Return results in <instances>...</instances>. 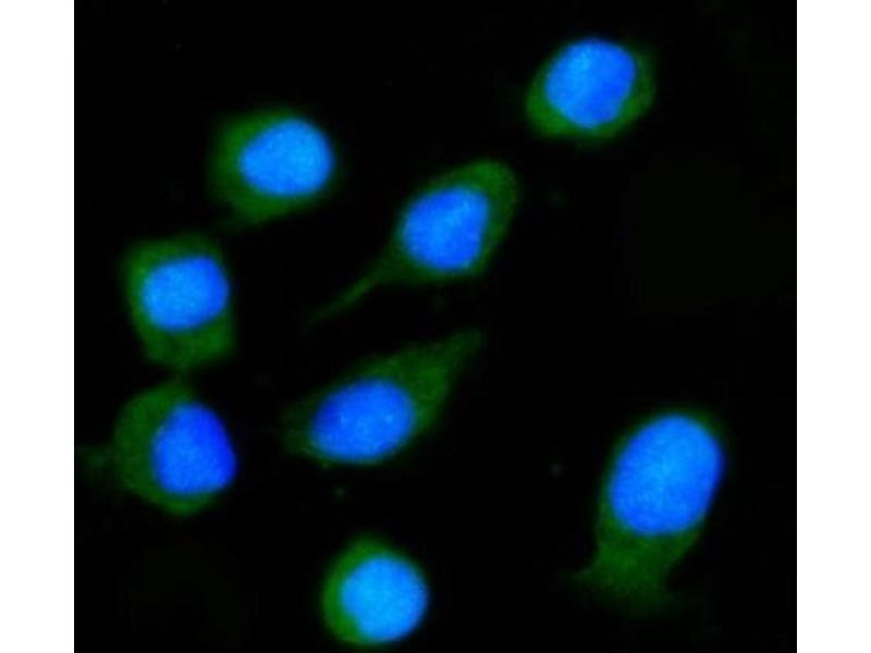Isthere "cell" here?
Listing matches in <instances>:
<instances>
[{
  "label": "cell",
  "instance_id": "obj_1",
  "mask_svg": "<svg viewBox=\"0 0 871 653\" xmlns=\"http://www.w3.org/2000/svg\"><path fill=\"white\" fill-rule=\"evenodd\" d=\"M724 467L719 439L694 417L665 414L634 429L610 463L593 556L574 580L614 597L646 592L660 543L702 521Z\"/></svg>",
  "mask_w": 871,
  "mask_h": 653
},
{
  "label": "cell",
  "instance_id": "obj_6",
  "mask_svg": "<svg viewBox=\"0 0 871 653\" xmlns=\"http://www.w3.org/2000/svg\"><path fill=\"white\" fill-rule=\"evenodd\" d=\"M111 452L128 484L177 507L213 500L238 470L223 419L180 378L148 385L124 404Z\"/></svg>",
  "mask_w": 871,
  "mask_h": 653
},
{
  "label": "cell",
  "instance_id": "obj_2",
  "mask_svg": "<svg viewBox=\"0 0 871 653\" xmlns=\"http://www.w3.org/2000/svg\"><path fill=\"white\" fill-rule=\"evenodd\" d=\"M481 341L464 329L356 364L289 408L285 447L328 466L392 459L437 422Z\"/></svg>",
  "mask_w": 871,
  "mask_h": 653
},
{
  "label": "cell",
  "instance_id": "obj_5",
  "mask_svg": "<svg viewBox=\"0 0 871 653\" xmlns=\"http://www.w3.org/2000/svg\"><path fill=\"white\" fill-rule=\"evenodd\" d=\"M342 172L340 147L320 121L297 107L265 104L219 123L207 180L231 224L256 227L322 204Z\"/></svg>",
  "mask_w": 871,
  "mask_h": 653
},
{
  "label": "cell",
  "instance_id": "obj_4",
  "mask_svg": "<svg viewBox=\"0 0 871 653\" xmlns=\"http://www.w3.org/2000/svg\"><path fill=\"white\" fill-rule=\"evenodd\" d=\"M118 276L128 324L149 362L185 373L233 353V278L221 246L209 235L138 239L124 250Z\"/></svg>",
  "mask_w": 871,
  "mask_h": 653
},
{
  "label": "cell",
  "instance_id": "obj_3",
  "mask_svg": "<svg viewBox=\"0 0 871 653\" xmlns=\"http://www.w3.org/2000/svg\"><path fill=\"white\" fill-rule=\"evenodd\" d=\"M519 198L515 171L499 159L479 158L433 175L403 202L376 259L321 309V317L341 313L384 287L478 275L507 233Z\"/></svg>",
  "mask_w": 871,
  "mask_h": 653
},
{
  "label": "cell",
  "instance_id": "obj_8",
  "mask_svg": "<svg viewBox=\"0 0 871 653\" xmlns=\"http://www.w3.org/2000/svg\"><path fill=\"white\" fill-rule=\"evenodd\" d=\"M429 601L427 579L407 554L383 539L361 535L330 564L319 609L326 629L339 642L380 649L413 634Z\"/></svg>",
  "mask_w": 871,
  "mask_h": 653
},
{
  "label": "cell",
  "instance_id": "obj_7",
  "mask_svg": "<svg viewBox=\"0 0 871 653\" xmlns=\"http://www.w3.org/2000/svg\"><path fill=\"white\" fill-rule=\"evenodd\" d=\"M655 74L650 56L633 44L598 36L559 47L526 91L524 112L548 138H613L650 108Z\"/></svg>",
  "mask_w": 871,
  "mask_h": 653
}]
</instances>
